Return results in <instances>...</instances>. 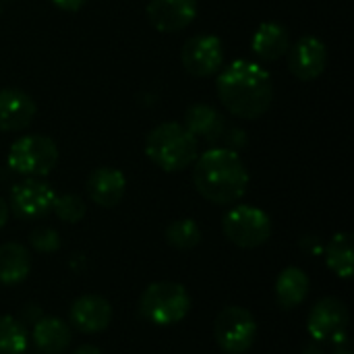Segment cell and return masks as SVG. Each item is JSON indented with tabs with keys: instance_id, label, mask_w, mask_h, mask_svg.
<instances>
[{
	"instance_id": "obj_1",
	"label": "cell",
	"mask_w": 354,
	"mask_h": 354,
	"mask_svg": "<svg viewBox=\"0 0 354 354\" xmlns=\"http://www.w3.org/2000/svg\"><path fill=\"white\" fill-rule=\"evenodd\" d=\"M218 97L230 114L245 120H255L272 106V77L257 62L234 60L218 77Z\"/></svg>"
},
{
	"instance_id": "obj_2",
	"label": "cell",
	"mask_w": 354,
	"mask_h": 354,
	"mask_svg": "<svg viewBox=\"0 0 354 354\" xmlns=\"http://www.w3.org/2000/svg\"><path fill=\"white\" fill-rule=\"evenodd\" d=\"M193 183L201 197L216 205L236 203L249 189V172L230 147H214L197 156Z\"/></svg>"
},
{
	"instance_id": "obj_3",
	"label": "cell",
	"mask_w": 354,
	"mask_h": 354,
	"mask_svg": "<svg viewBox=\"0 0 354 354\" xmlns=\"http://www.w3.org/2000/svg\"><path fill=\"white\" fill-rule=\"evenodd\" d=\"M147 158L164 172H183L195 164L199 141L178 122H162L145 139Z\"/></svg>"
},
{
	"instance_id": "obj_4",
	"label": "cell",
	"mask_w": 354,
	"mask_h": 354,
	"mask_svg": "<svg viewBox=\"0 0 354 354\" xmlns=\"http://www.w3.org/2000/svg\"><path fill=\"white\" fill-rule=\"evenodd\" d=\"M191 311V297L183 284L153 282L139 299V313L156 326H174Z\"/></svg>"
},
{
	"instance_id": "obj_5",
	"label": "cell",
	"mask_w": 354,
	"mask_h": 354,
	"mask_svg": "<svg viewBox=\"0 0 354 354\" xmlns=\"http://www.w3.org/2000/svg\"><path fill=\"white\" fill-rule=\"evenodd\" d=\"M6 162L12 172L39 178L50 174L58 164V147L46 135H25L10 145Z\"/></svg>"
},
{
	"instance_id": "obj_6",
	"label": "cell",
	"mask_w": 354,
	"mask_h": 354,
	"mask_svg": "<svg viewBox=\"0 0 354 354\" xmlns=\"http://www.w3.org/2000/svg\"><path fill=\"white\" fill-rule=\"evenodd\" d=\"M222 230L232 245L241 249H255L272 236V220L259 207L239 205L224 216Z\"/></svg>"
},
{
	"instance_id": "obj_7",
	"label": "cell",
	"mask_w": 354,
	"mask_h": 354,
	"mask_svg": "<svg viewBox=\"0 0 354 354\" xmlns=\"http://www.w3.org/2000/svg\"><path fill=\"white\" fill-rule=\"evenodd\" d=\"M216 344L226 354H245L257 338V324L249 309L226 307L214 322Z\"/></svg>"
},
{
	"instance_id": "obj_8",
	"label": "cell",
	"mask_w": 354,
	"mask_h": 354,
	"mask_svg": "<svg viewBox=\"0 0 354 354\" xmlns=\"http://www.w3.org/2000/svg\"><path fill=\"white\" fill-rule=\"evenodd\" d=\"M348 322H351V315H348L346 305L336 297H326L317 301L315 307L311 309L309 319H307V332L311 340L319 344L322 342L340 344L348 340L346 336Z\"/></svg>"
},
{
	"instance_id": "obj_9",
	"label": "cell",
	"mask_w": 354,
	"mask_h": 354,
	"mask_svg": "<svg viewBox=\"0 0 354 354\" xmlns=\"http://www.w3.org/2000/svg\"><path fill=\"white\" fill-rule=\"evenodd\" d=\"M56 193L54 189L39 178H25L15 185L8 199V209L19 220H39L52 212Z\"/></svg>"
},
{
	"instance_id": "obj_10",
	"label": "cell",
	"mask_w": 354,
	"mask_h": 354,
	"mask_svg": "<svg viewBox=\"0 0 354 354\" xmlns=\"http://www.w3.org/2000/svg\"><path fill=\"white\" fill-rule=\"evenodd\" d=\"M180 60H183L185 71L191 73L193 77H209L218 73V68L222 66L224 46L220 37L216 35H209V33L193 35L183 46Z\"/></svg>"
},
{
	"instance_id": "obj_11",
	"label": "cell",
	"mask_w": 354,
	"mask_h": 354,
	"mask_svg": "<svg viewBox=\"0 0 354 354\" xmlns=\"http://www.w3.org/2000/svg\"><path fill=\"white\" fill-rule=\"evenodd\" d=\"M288 71L301 81L317 79L328 64V50L315 35H303L295 46L288 48Z\"/></svg>"
},
{
	"instance_id": "obj_12",
	"label": "cell",
	"mask_w": 354,
	"mask_h": 354,
	"mask_svg": "<svg viewBox=\"0 0 354 354\" xmlns=\"http://www.w3.org/2000/svg\"><path fill=\"white\" fill-rule=\"evenodd\" d=\"M197 17V0H149L147 19L162 31L172 33L189 27Z\"/></svg>"
},
{
	"instance_id": "obj_13",
	"label": "cell",
	"mask_w": 354,
	"mask_h": 354,
	"mask_svg": "<svg viewBox=\"0 0 354 354\" xmlns=\"http://www.w3.org/2000/svg\"><path fill=\"white\" fill-rule=\"evenodd\" d=\"M112 322V307L97 295H83L71 307V324L83 334L104 332Z\"/></svg>"
},
{
	"instance_id": "obj_14",
	"label": "cell",
	"mask_w": 354,
	"mask_h": 354,
	"mask_svg": "<svg viewBox=\"0 0 354 354\" xmlns=\"http://www.w3.org/2000/svg\"><path fill=\"white\" fill-rule=\"evenodd\" d=\"M35 112H37V106L29 93L21 89L0 91V131L12 133V131L27 129Z\"/></svg>"
},
{
	"instance_id": "obj_15",
	"label": "cell",
	"mask_w": 354,
	"mask_h": 354,
	"mask_svg": "<svg viewBox=\"0 0 354 354\" xmlns=\"http://www.w3.org/2000/svg\"><path fill=\"white\" fill-rule=\"evenodd\" d=\"M127 189V178L120 170L102 166L95 168L87 178L89 199L100 207H114L122 201Z\"/></svg>"
},
{
	"instance_id": "obj_16",
	"label": "cell",
	"mask_w": 354,
	"mask_h": 354,
	"mask_svg": "<svg viewBox=\"0 0 354 354\" xmlns=\"http://www.w3.org/2000/svg\"><path fill=\"white\" fill-rule=\"evenodd\" d=\"M251 48L266 62L278 60L290 48V33L284 25L274 23V21H266L257 27L253 41H251Z\"/></svg>"
},
{
	"instance_id": "obj_17",
	"label": "cell",
	"mask_w": 354,
	"mask_h": 354,
	"mask_svg": "<svg viewBox=\"0 0 354 354\" xmlns=\"http://www.w3.org/2000/svg\"><path fill=\"white\" fill-rule=\"evenodd\" d=\"M31 340L41 354H62L71 344V328L58 317H41L33 326Z\"/></svg>"
},
{
	"instance_id": "obj_18",
	"label": "cell",
	"mask_w": 354,
	"mask_h": 354,
	"mask_svg": "<svg viewBox=\"0 0 354 354\" xmlns=\"http://www.w3.org/2000/svg\"><path fill=\"white\" fill-rule=\"evenodd\" d=\"M195 139H207V141H216L224 135V120L218 114V110H214L207 104H193L187 112H185V124H183Z\"/></svg>"
},
{
	"instance_id": "obj_19",
	"label": "cell",
	"mask_w": 354,
	"mask_h": 354,
	"mask_svg": "<svg viewBox=\"0 0 354 354\" xmlns=\"http://www.w3.org/2000/svg\"><path fill=\"white\" fill-rule=\"evenodd\" d=\"M31 272L29 251L19 243L0 245V284L15 286L21 284Z\"/></svg>"
},
{
	"instance_id": "obj_20",
	"label": "cell",
	"mask_w": 354,
	"mask_h": 354,
	"mask_svg": "<svg viewBox=\"0 0 354 354\" xmlns=\"http://www.w3.org/2000/svg\"><path fill=\"white\" fill-rule=\"evenodd\" d=\"M309 295V278L301 268H286L276 280V301L282 309L299 307Z\"/></svg>"
},
{
	"instance_id": "obj_21",
	"label": "cell",
	"mask_w": 354,
	"mask_h": 354,
	"mask_svg": "<svg viewBox=\"0 0 354 354\" xmlns=\"http://www.w3.org/2000/svg\"><path fill=\"white\" fill-rule=\"evenodd\" d=\"M326 263L338 278L353 276V236L348 232H340L332 236V241L326 247Z\"/></svg>"
},
{
	"instance_id": "obj_22",
	"label": "cell",
	"mask_w": 354,
	"mask_h": 354,
	"mask_svg": "<svg viewBox=\"0 0 354 354\" xmlns=\"http://www.w3.org/2000/svg\"><path fill=\"white\" fill-rule=\"evenodd\" d=\"M25 326L8 315H0V354H25L27 351Z\"/></svg>"
},
{
	"instance_id": "obj_23",
	"label": "cell",
	"mask_w": 354,
	"mask_h": 354,
	"mask_svg": "<svg viewBox=\"0 0 354 354\" xmlns=\"http://www.w3.org/2000/svg\"><path fill=\"white\" fill-rule=\"evenodd\" d=\"M166 241L170 247L180 249V251H189L195 249L201 243V228L197 226L195 220H176L166 228Z\"/></svg>"
},
{
	"instance_id": "obj_24",
	"label": "cell",
	"mask_w": 354,
	"mask_h": 354,
	"mask_svg": "<svg viewBox=\"0 0 354 354\" xmlns=\"http://www.w3.org/2000/svg\"><path fill=\"white\" fill-rule=\"evenodd\" d=\"M85 201L77 195H60L54 199L52 212L66 224H77L85 216Z\"/></svg>"
},
{
	"instance_id": "obj_25",
	"label": "cell",
	"mask_w": 354,
	"mask_h": 354,
	"mask_svg": "<svg viewBox=\"0 0 354 354\" xmlns=\"http://www.w3.org/2000/svg\"><path fill=\"white\" fill-rule=\"evenodd\" d=\"M29 243L39 253H54L60 247V236L52 228H35L29 234Z\"/></svg>"
},
{
	"instance_id": "obj_26",
	"label": "cell",
	"mask_w": 354,
	"mask_h": 354,
	"mask_svg": "<svg viewBox=\"0 0 354 354\" xmlns=\"http://www.w3.org/2000/svg\"><path fill=\"white\" fill-rule=\"evenodd\" d=\"M56 8L64 10V12H77L85 6L87 0H50Z\"/></svg>"
},
{
	"instance_id": "obj_27",
	"label": "cell",
	"mask_w": 354,
	"mask_h": 354,
	"mask_svg": "<svg viewBox=\"0 0 354 354\" xmlns=\"http://www.w3.org/2000/svg\"><path fill=\"white\" fill-rule=\"evenodd\" d=\"M6 220H8V205H6V201L0 197V230L4 228Z\"/></svg>"
},
{
	"instance_id": "obj_28",
	"label": "cell",
	"mask_w": 354,
	"mask_h": 354,
	"mask_svg": "<svg viewBox=\"0 0 354 354\" xmlns=\"http://www.w3.org/2000/svg\"><path fill=\"white\" fill-rule=\"evenodd\" d=\"M303 354H326V353H324L322 344L313 340V342H309V344L305 346V351H303Z\"/></svg>"
},
{
	"instance_id": "obj_29",
	"label": "cell",
	"mask_w": 354,
	"mask_h": 354,
	"mask_svg": "<svg viewBox=\"0 0 354 354\" xmlns=\"http://www.w3.org/2000/svg\"><path fill=\"white\" fill-rule=\"evenodd\" d=\"M73 354H102V351H100V348H95V346H91V344H83V346L75 348Z\"/></svg>"
},
{
	"instance_id": "obj_30",
	"label": "cell",
	"mask_w": 354,
	"mask_h": 354,
	"mask_svg": "<svg viewBox=\"0 0 354 354\" xmlns=\"http://www.w3.org/2000/svg\"><path fill=\"white\" fill-rule=\"evenodd\" d=\"M334 354H353V351H351V344H348V340H344V342L336 344V351H334Z\"/></svg>"
},
{
	"instance_id": "obj_31",
	"label": "cell",
	"mask_w": 354,
	"mask_h": 354,
	"mask_svg": "<svg viewBox=\"0 0 354 354\" xmlns=\"http://www.w3.org/2000/svg\"><path fill=\"white\" fill-rule=\"evenodd\" d=\"M0 10H2V8H0Z\"/></svg>"
}]
</instances>
